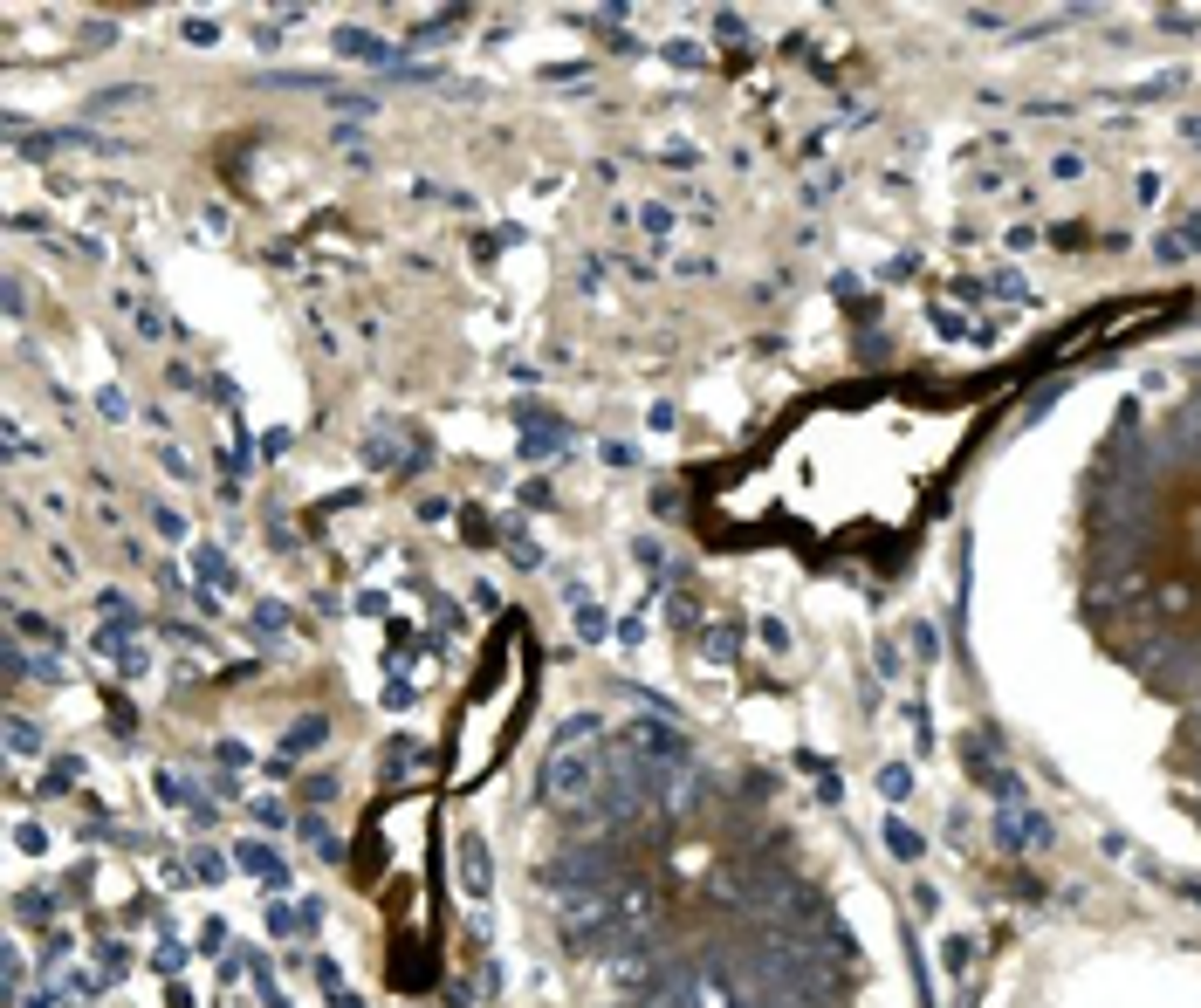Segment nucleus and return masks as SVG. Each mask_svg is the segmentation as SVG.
I'll return each mask as SVG.
<instances>
[{
    "mask_svg": "<svg viewBox=\"0 0 1201 1008\" xmlns=\"http://www.w3.org/2000/svg\"><path fill=\"white\" fill-rule=\"evenodd\" d=\"M597 775H605V748H590V741H550V755H543V803H556L563 816L590 823Z\"/></svg>",
    "mask_w": 1201,
    "mask_h": 1008,
    "instance_id": "obj_1",
    "label": "nucleus"
},
{
    "mask_svg": "<svg viewBox=\"0 0 1201 1008\" xmlns=\"http://www.w3.org/2000/svg\"><path fill=\"white\" fill-rule=\"evenodd\" d=\"M618 741H625L646 768H694V748H687V734H680V727H673V714H659V721L646 714V721H632Z\"/></svg>",
    "mask_w": 1201,
    "mask_h": 1008,
    "instance_id": "obj_2",
    "label": "nucleus"
},
{
    "mask_svg": "<svg viewBox=\"0 0 1201 1008\" xmlns=\"http://www.w3.org/2000/svg\"><path fill=\"white\" fill-rule=\"evenodd\" d=\"M543 885H550L556 899H563V892H605V885H612V850H597V844L563 850V858L543 865Z\"/></svg>",
    "mask_w": 1201,
    "mask_h": 1008,
    "instance_id": "obj_3",
    "label": "nucleus"
},
{
    "mask_svg": "<svg viewBox=\"0 0 1201 1008\" xmlns=\"http://www.w3.org/2000/svg\"><path fill=\"white\" fill-rule=\"evenodd\" d=\"M515 419H522V453H529V460H543V453H563V446H570V426H563V419H550L543 405H515Z\"/></svg>",
    "mask_w": 1201,
    "mask_h": 1008,
    "instance_id": "obj_4",
    "label": "nucleus"
},
{
    "mask_svg": "<svg viewBox=\"0 0 1201 1008\" xmlns=\"http://www.w3.org/2000/svg\"><path fill=\"white\" fill-rule=\"evenodd\" d=\"M461 885H467V899H488V892H495V858H488V837H461Z\"/></svg>",
    "mask_w": 1201,
    "mask_h": 1008,
    "instance_id": "obj_5",
    "label": "nucleus"
},
{
    "mask_svg": "<svg viewBox=\"0 0 1201 1008\" xmlns=\"http://www.w3.org/2000/svg\"><path fill=\"white\" fill-rule=\"evenodd\" d=\"M193 570H199V590H213V597H227V590L241 583L234 556H227V549H213V542H199V549H193Z\"/></svg>",
    "mask_w": 1201,
    "mask_h": 1008,
    "instance_id": "obj_6",
    "label": "nucleus"
},
{
    "mask_svg": "<svg viewBox=\"0 0 1201 1008\" xmlns=\"http://www.w3.org/2000/svg\"><path fill=\"white\" fill-rule=\"evenodd\" d=\"M234 858H241V872H255L261 885H275V892H288V865H282V850H275V844H241V850H234Z\"/></svg>",
    "mask_w": 1201,
    "mask_h": 1008,
    "instance_id": "obj_7",
    "label": "nucleus"
},
{
    "mask_svg": "<svg viewBox=\"0 0 1201 1008\" xmlns=\"http://www.w3.org/2000/svg\"><path fill=\"white\" fill-rule=\"evenodd\" d=\"M996 830H1003V844H1009V850H1030V844H1043V837H1050V830H1043V816H1030L1023 803H1003V823H996Z\"/></svg>",
    "mask_w": 1201,
    "mask_h": 1008,
    "instance_id": "obj_8",
    "label": "nucleus"
},
{
    "mask_svg": "<svg viewBox=\"0 0 1201 1008\" xmlns=\"http://www.w3.org/2000/svg\"><path fill=\"white\" fill-rule=\"evenodd\" d=\"M337 55H357V62H392V69H399V55H392L378 35H364V28H337Z\"/></svg>",
    "mask_w": 1201,
    "mask_h": 1008,
    "instance_id": "obj_9",
    "label": "nucleus"
},
{
    "mask_svg": "<svg viewBox=\"0 0 1201 1008\" xmlns=\"http://www.w3.org/2000/svg\"><path fill=\"white\" fill-rule=\"evenodd\" d=\"M288 632H295L288 604H268V597H261V604H255V638H261V645H282Z\"/></svg>",
    "mask_w": 1201,
    "mask_h": 1008,
    "instance_id": "obj_10",
    "label": "nucleus"
},
{
    "mask_svg": "<svg viewBox=\"0 0 1201 1008\" xmlns=\"http://www.w3.org/2000/svg\"><path fill=\"white\" fill-rule=\"evenodd\" d=\"M323 741H330V721H323V714H303V721L288 727L282 748H288V755H310V748H323Z\"/></svg>",
    "mask_w": 1201,
    "mask_h": 1008,
    "instance_id": "obj_11",
    "label": "nucleus"
},
{
    "mask_svg": "<svg viewBox=\"0 0 1201 1008\" xmlns=\"http://www.w3.org/2000/svg\"><path fill=\"white\" fill-rule=\"evenodd\" d=\"M55 912H62L55 892H21L15 899V919H28V926H55Z\"/></svg>",
    "mask_w": 1201,
    "mask_h": 1008,
    "instance_id": "obj_12",
    "label": "nucleus"
},
{
    "mask_svg": "<svg viewBox=\"0 0 1201 1008\" xmlns=\"http://www.w3.org/2000/svg\"><path fill=\"white\" fill-rule=\"evenodd\" d=\"M364 467H405V460H399V426H385V432L364 439Z\"/></svg>",
    "mask_w": 1201,
    "mask_h": 1008,
    "instance_id": "obj_13",
    "label": "nucleus"
},
{
    "mask_svg": "<svg viewBox=\"0 0 1201 1008\" xmlns=\"http://www.w3.org/2000/svg\"><path fill=\"white\" fill-rule=\"evenodd\" d=\"M124 974H131V947H124V940H104V947H97V981L110 988V981H124Z\"/></svg>",
    "mask_w": 1201,
    "mask_h": 1008,
    "instance_id": "obj_14",
    "label": "nucleus"
},
{
    "mask_svg": "<svg viewBox=\"0 0 1201 1008\" xmlns=\"http://www.w3.org/2000/svg\"><path fill=\"white\" fill-rule=\"evenodd\" d=\"M15 638H21V645H48V652L62 645V632L48 625V617H35V610H21V617H15Z\"/></svg>",
    "mask_w": 1201,
    "mask_h": 1008,
    "instance_id": "obj_15",
    "label": "nucleus"
},
{
    "mask_svg": "<svg viewBox=\"0 0 1201 1008\" xmlns=\"http://www.w3.org/2000/svg\"><path fill=\"white\" fill-rule=\"evenodd\" d=\"M303 837H310V850H316L323 865H344V837H337L330 823H316V816H310V823H303Z\"/></svg>",
    "mask_w": 1201,
    "mask_h": 1008,
    "instance_id": "obj_16",
    "label": "nucleus"
},
{
    "mask_svg": "<svg viewBox=\"0 0 1201 1008\" xmlns=\"http://www.w3.org/2000/svg\"><path fill=\"white\" fill-rule=\"evenodd\" d=\"M701 652H707V659H714V666H728V659H735V652H741V625H714V632H707V638H701Z\"/></svg>",
    "mask_w": 1201,
    "mask_h": 1008,
    "instance_id": "obj_17",
    "label": "nucleus"
},
{
    "mask_svg": "<svg viewBox=\"0 0 1201 1008\" xmlns=\"http://www.w3.org/2000/svg\"><path fill=\"white\" fill-rule=\"evenodd\" d=\"M577 638H584V645H605V638H612V617L597 610V604H577Z\"/></svg>",
    "mask_w": 1201,
    "mask_h": 1008,
    "instance_id": "obj_18",
    "label": "nucleus"
},
{
    "mask_svg": "<svg viewBox=\"0 0 1201 1008\" xmlns=\"http://www.w3.org/2000/svg\"><path fill=\"white\" fill-rule=\"evenodd\" d=\"M76 775H83V761H76V755H62V761L42 775V789H35V796H69V783H76Z\"/></svg>",
    "mask_w": 1201,
    "mask_h": 1008,
    "instance_id": "obj_19",
    "label": "nucleus"
},
{
    "mask_svg": "<svg viewBox=\"0 0 1201 1008\" xmlns=\"http://www.w3.org/2000/svg\"><path fill=\"white\" fill-rule=\"evenodd\" d=\"M8 748H15V755H42L48 741H42V727H35V721H21V714H8Z\"/></svg>",
    "mask_w": 1201,
    "mask_h": 1008,
    "instance_id": "obj_20",
    "label": "nucleus"
},
{
    "mask_svg": "<svg viewBox=\"0 0 1201 1008\" xmlns=\"http://www.w3.org/2000/svg\"><path fill=\"white\" fill-rule=\"evenodd\" d=\"M152 90H137V83H124V90H97L90 97V110H131V104H144Z\"/></svg>",
    "mask_w": 1201,
    "mask_h": 1008,
    "instance_id": "obj_21",
    "label": "nucleus"
},
{
    "mask_svg": "<svg viewBox=\"0 0 1201 1008\" xmlns=\"http://www.w3.org/2000/svg\"><path fill=\"white\" fill-rule=\"evenodd\" d=\"M461 535H467V542H474V549H488V542H495V535H501V528H495V521H488V515H481V508H467V521H461Z\"/></svg>",
    "mask_w": 1201,
    "mask_h": 1008,
    "instance_id": "obj_22",
    "label": "nucleus"
},
{
    "mask_svg": "<svg viewBox=\"0 0 1201 1008\" xmlns=\"http://www.w3.org/2000/svg\"><path fill=\"white\" fill-rule=\"evenodd\" d=\"M152 967H159V974H179V967H186V947H179V940H159V947H152Z\"/></svg>",
    "mask_w": 1201,
    "mask_h": 1008,
    "instance_id": "obj_23",
    "label": "nucleus"
},
{
    "mask_svg": "<svg viewBox=\"0 0 1201 1008\" xmlns=\"http://www.w3.org/2000/svg\"><path fill=\"white\" fill-rule=\"evenodd\" d=\"M879 789H886L892 803H907V796H914V775H907V768H886V775H879Z\"/></svg>",
    "mask_w": 1201,
    "mask_h": 1008,
    "instance_id": "obj_24",
    "label": "nucleus"
},
{
    "mask_svg": "<svg viewBox=\"0 0 1201 1008\" xmlns=\"http://www.w3.org/2000/svg\"><path fill=\"white\" fill-rule=\"evenodd\" d=\"M666 62H680V69H707V48H694V42H666Z\"/></svg>",
    "mask_w": 1201,
    "mask_h": 1008,
    "instance_id": "obj_25",
    "label": "nucleus"
},
{
    "mask_svg": "<svg viewBox=\"0 0 1201 1008\" xmlns=\"http://www.w3.org/2000/svg\"><path fill=\"white\" fill-rule=\"evenodd\" d=\"M152 789H159V803H172V810H179V803H193V796H186V783H179L172 768H159V783H152Z\"/></svg>",
    "mask_w": 1201,
    "mask_h": 1008,
    "instance_id": "obj_26",
    "label": "nucleus"
},
{
    "mask_svg": "<svg viewBox=\"0 0 1201 1008\" xmlns=\"http://www.w3.org/2000/svg\"><path fill=\"white\" fill-rule=\"evenodd\" d=\"M248 810H255V823H268V830H282V823H288V810H282L275 796H255Z\"/></svg>",
    "mask_w": 1201,
    "mask_h": 1008,
    "instance_id": "obj_27",
    "label": "nucleus"
},
{
    "mask_svg": "<svg viewBox=\"0 0 1201 1008\" xmlns=\"http://www.w3.org/2000/svg\"><path fill=\"white\" fill-rule=\"evenodd\" d=\"M193 872H199L206 885H220V878H227V858H220V850H199V858H193Z\"/></svg>",
    "mask_w": 1201,
    "mask_h": 1008,
    "instance_id": "obj_28",
    "label": "nucleus"
},
{
    "mask_svg": "<svg viewBox=\"0 0 1201 1008\" xmlns=\"http://www.w3.org/2000/svg\"><path fill=\"white\" fill-rule=\"evenodd\" d=\"M295 926H303V912H288L282 899H268V934H295Z\"/></svg>",
    "mask_w": 1201,
    "mask_h": 1008,
    "instance_id": "obj_29",
    "label": "nucleus"
},
{
    "mask_svg": "<svg viewBox=\"0 0 1201 1008\" xmlns=\"http://www.w3.org/2000/svg\"><path fill=\"white\" fill-rule=\"evenodd\" d=\"M639 226H646L652 241H666V234H673V213H666V206H646V213H639Z\"/></svg>",
    "mask_w": 1201,
    "mask_h": 1008,
    "instance_id": "obj_30",
    "label": "nucleus"
},
{
    "mask_svg": "<svg viewBox=\"0 0 1201 1008\" xmlns=\"http://www.w3.org/2000/svg\"><path fill=\"white\" fill-rule=\"evenodd\" d=\"M152 521H159V535H165V542H179V535H186V515H179V508H152Z\"/></svg>",
    "mask_w": 1201,
    "mask_h": 1008,
    "instance_id": "obj_31",
    "label": "nucleus"
},
{
    "mask_svg": "<svg viewBox=\"0 0 1201 1008\" xmlns=\"http://www.w3.org/2000/svg\"><path fill=\"white\" fill-rule=\"evenodd\" d=\"M508 549H515V563H522V570H543V549H536V542H529V535H515V542H508Z\"/></svg>",
    "mask_w": 1201,
    "mask_h": 1008,
    "instance_id": "obj_32",
    "label": "nucleus"
},
{
    "mask_svg": "<svg viewBox=\"0 0 1201 1008\" xmlns=\"http://www.w3.org/2000/svg\"><path fill=\"white\" fill-rule=\"evenodd\" d=\"M97 412H104V419H124V412H131V405H124V392H117V384H104V392H97Z\"/></svg>",
    "mask_w": 1201,
    "mask_h": 1008,
    "instance_id": "obj_33",
    "label": "nucleus"
},
{
    "mask_svg": "<svg viewBox=\"0 0 1201 1008\" xmlns=\"http://www.w3.org/2000/svg\"><path fill=\"white\" fill-rule=\"evenodd\" d=\"M886 837H892V850H899V858H920V837H914V830H907V823H892V830H886Z\"/></svg>",
    "mask_w": 1201,
    "mask_h": 1008,
    "instance_id": "obj_34",
    "label": "nucleus"
},
{
    "mask_svg": "<svg viewBox=\"0 0 1201 1008\" xmlns=\"http://www.w3.org/2000/svg\"><path fill=\"white\" fill-rule=\"evenodd\" d=\"M714 35H721V42H741V35H748V21H741V15H728V8H721V15H714Z\"/></svg>",
    "mask_w": 1201,
    "mask_h": 1008,
    "instance_id": "obj_35",
    "label": "nucleus"
},
{
    "mask_svg": "<svg viewBox=\"0 0 1201 1008\" xmlns=\"http://www.w3.org/2000/svg\"><path fill=\"white\" fill-rule=\"evenodd\" d=\"M597 453H605V467H632V460H639V453H632L625 439H605V446H597Z\"/></svg>",
    "mask_w": 1201,
    "mask_h": 1008,
    "instance_id": "obj_36",
    "label": "nucleus"
},
{
    "mask_svg": "<svg viewBox=\"0 0 1201 1008\" xmlns=\"http://www.w3.org/2000/svg\"><path fill=\"white\" fill-rule=\"evenodd\" d=\"M159 460H165V474H172V481H193V460H186V453H179V446H165V453H159Z\"/></svg>",
    "mask_w": 1201,
    "mask_h": 1008,
    "instance_id": "obj_37",
    "label": "nucleus"
},
{
    "mask_svg": "<svg viewBox=\"0 0 1201 1008\" xmlns=\"http://www.w3.org/2000/svg\"><path fill=\"white\" fill-rule=\"evenodd\" d=\"M186 42H220V21H206V15H193V21H186Z\"/></svg>",
    "mask_w": 1201,
    "mask_h": 1008,
    "instance_id": "obj_38",
    "label": "nucleus"
},
{
    "mask_svg": "<svg viewBox=\"0 0 1201 1008\" xmlns=\"http://www.w3.org/2000/svg\"><path fill=\"white\" fill-rule=\"evenodd\" d=\"M21 981H28V961H21V947H8V994H21Z\"/></svg>",
    "mask_w": 1201,
    "mask_h": 1008,
    "instance_id": "obj_39",
    "label": "nucleus"
},
{
    "mask_svg": "<svg viewBox=\"0 0 1201 1008\" xmlns=\"http://www.w3.org/2000/svg\"><path fill=\"white\" fill-rule=\"evenodd\" d=\"M220 947H227V926H220V919H206V934H199V954H220Z\"/></svg>",
    "mask_w": 1201,
    "mask_h": 1008,
    "instance_id": "obj_40",
    "label": "nucleus"
},
{
    "mask_svg": "<svg viewBox=\"0 0 1201 1008\" xmlns=\"http://www.w3.org/2000/svg\"><path fill=\"white\" fill-rule=\"evenodd\" d=\"M303 796H310V803H330V796H337V783H330V775H310V783H303Z\"/></svg>",
    "mask_w": 1201,
    "mask_h": 1008,
    "instance_id": "obj_41",
    "label": "nucleus"
},
{
    "mask_svg": "<svg viewBox=\"0 0 1201 1008\" xmlns=\"http://www.w3.org/2000/svg\"><path fill=\"white\" fill-rule=\"evenodd\" d=\"M316 981H323L330 994H344V967H337V961H316Z\"/></svg>",
    "mask_w": 1201,
    "mask_h": 1008,
    "instance_id": "obj_42",
    "label": "nucleus"
},
{
    "mask_svg": "<svg viewBox=\"0 0 1201 1008\" xmlns=\"http://www.w3.org/2000/svg\"><path fill=\"white\" fill-rule=\"evenodd\" d=\"M330 137H337V144H357V137H364V124H357V117H344V124H330Z\"/></svg>",
    "mask_w": 1201,
    "mask_h": 1008,
    "instance_id": "obj_43",
    "label": "nucleus"
},
{
    "mask_svg": "<svg viewBox=\"0 0 1201 1008\" xmlns=\"http://www.w3.org/2000/svg\"><path fill=\"white\" fill-rule=\"evenodd\" d=\"M15 844H21V850H48V837H42L35 823H21V830H15Z\"/></svg>",
    "mask_w": 1201,
    "mask_h": 1008,
    "instance_id": "obj_44",
    "label": "nucleus"
},
{
    "mask_svg": "<svg viewBox=\"0 0 1201 1008\" xmlns=\"http://www.w3.org/2000/svg\"><path fill=\"white\" fill-rule=\"evenodd\" d=\"M261 1001H268V1008H288V1001H282V994H275V988H261Z\"/></svg>",
    "mask_w": 1201,
    "mask_h": 1008,
    "instance_id": "obj_45",
    "label": "nucleus"
},
{
    "mask_svg": "<svg viewBox=\"0 0 1201 1008\" xmlns=\"http://www.w3.org/2000/svg\"><path fill=\"white\" fill-rule=\"evenodd\" d=\"M1187 137H1194V144H1201V117H1187Z\"/></svg>",
    "mask_w": 1201,
    "mask_h": 1008,
    "instance_id": "obj_46",
    "label": "nucleus"
}]
</instances>
